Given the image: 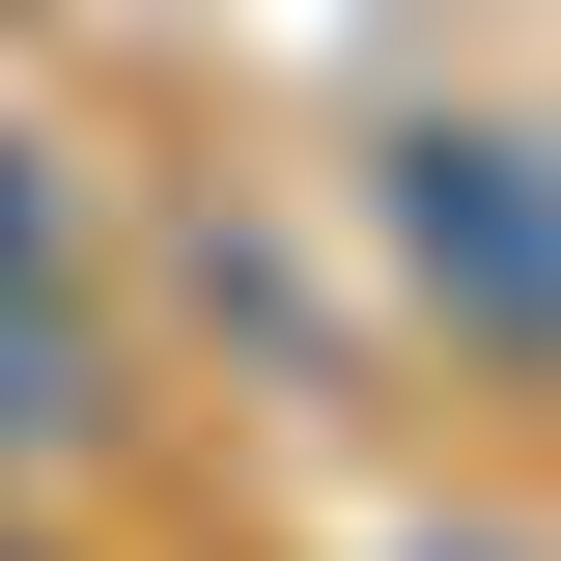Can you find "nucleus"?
Returning <instances> with one entry per match:
<instances>
[{"label":"nucleus","instance_id":"nucleus-1","mask_svg":"<svg viewBox=\"0 0 561 561\" xmlns=\"http://www.w3.org/2000/svg\"><path fill=\"white\" fill-rule=\"evenodd\" d=\"M393 280H421L478 365H561V140L421 113V140H393Z\"/></svg>","mask_w":561,"mask_h":561},{"label":"nucleus","instance_id":"nucleus-2","mask_svg":"<svg viewBox=\"0 0 561 561\" xmlns=\"http://www.w3.org/2000/svg\"><path fill=\"white\" fill-rule=\"evenodd\" d=\"M84 449H113V365L57 280H0V478H84Z\"/></svg>","mask_w":561,"mask_h":561},{"label":"nucleus","instance_id":"nucleus-3","mask_svg":"<svg viewBox=\"0 0 561 561\" xmlns=\"http://www.w3.org/2000/svg\"><path fill=\"white\" fill-rule=\"evenodd\" d=\"M57 253H84V197H57V140L0 113V280H57Z\"/></svg>","mask_w":561,"mask_h":561}]
</instances>
